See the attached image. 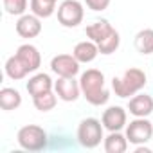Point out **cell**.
<instances>
[{"label": "cell", "mask_w": 153, "mask_h": 153, "mask_svg": "<svg viewBox=\"0 0 153 153\" xmlns=\"http://www.w3.org/2000/svg\"><path fill=\"white\" fill-rule=\"evenodd\" d=\"M79 85L85 99L94 106H101L110 99V92L105 88V76L97 68H88L87 72H83Z\"/></svg>", "instance_id": "obj_1"}, {"label": "cell", "mask_w": 153, "mask_h": 153, "mask_svg": "<svg viewBox=\"0 0 153 153\" xmlns=\"http://www.w3.org/2000/svg\"><path fill=\"white\" fill-rule=\"evenodd\" d=\"M144 85H146V74L140 68H128L123 74V78H114L112 81V88L119 97L135 96Z\"/></svg>", "instance_id": "obj_2"}, {"label": "cell", "mask_w": 153, "mask_h": 153, "mask_svg": "<svg viewBox=\"0 0 153 153\" xmlns=\"http://www.w3.org/2000/svg\"><path fill=\"white\" fill-rule=\"evenodd\" d=\"M103 123L94 119V117H88V119H83L79 123V128H78V140L83 148H96L101 144V139H103V128L101 126Z\"/></svg>", "instance_id": "obj_3"}, {"label": "cell", "mask_w": 153, "mask_h": 153, "mask_svg": "<svg viewBox=\"0 0 153 153\" xmlns=\"http://www.w3.org/2000/svg\"><path fill=\"white\" fill-rule=\"evenodd\" d=\"M18 144L29 151H40L47 146V133L36 124H27L18 130Z\"/></svg>", "instance_id": "obj_4"}, {"label": "cell", "mask_w": 153, "mask_h": 153, "mask_svg": "<svg viewBox=\"0 0 153 153\" xmlns=\"http://www.w3.org/2000/svg\"><path fill=\"white\" fill-rule=\"evenodd\" d=\"M85 11L78 0H65L58 7V22L63 27H78L83 22Z\"/></svg>", "instance_id": "obj_5"}, {"label": "cell", "mask_w": 153, "mask_h": 153, "mask_svg": "<svg viewBox=\"0 0 153 153\" xmlns=\"http://www.w3.org/2000/svg\"><path fill=\"white\" fill-rule=\"evenodd\" d=\"M151 135H153V124L144 117H137L126 128V139L131 144H144L151 139Z\"/></svg>", "instance_id": "obj_6"}, {"label": "cell", "mask_w": 153, "mask_h": 153, "mask_svg": "<svg viewBox=\"0 0 153 153\" xmlns=\"http://www.w3.org/2000/svg\"><path fill=\"white\" fill-rule=\"evenodd\" d=\"M51 68L59 78H74L79 72V61L74 58V54H58L52 58Z\"/></svg>", "instance_id": "obj_7"}, {"label": "cell", "mask_w": 153, "mask_h": 153, "mask_svg": "<svg viewBox=\"0 0 153 153\" xmlns=\"http://www.w3.org/2000/svg\"><path fill=\"white\" fill-rule=\"evenodd\" d=\"M54 90H56V96L59 99L70 103V101H76V99L79 97L81 85L76 81L74 78H59L54 83Z\"/></svg>", "instance_id": "obj_8"}, {"label": "cell", "mask_w": 153, "mask_h": 153, "mask_svg": "<svg viewBox=\"0 0 153 153\" xmlns=\"http://www.w3.org/2000/svg\"><path fill=\"white\" fill-rule=\"evenodd\" d=\"M101 123H103V126L108 131H119V130H123L124 124H126V112H124V108H121V106H110V108H106L103 112Z\"/></svg>", "instance_id": "obj_9"}, {"label": "cell", "mask_w": 153, "mask_h": 153, "mask_svg": "<svg viewBox=\"0 0 153 153\" xmlns=\"http://www.w3.org/2000/svg\"><path fill=\"white\" fill-rule=\"evenodd\" d=\"M16 33L22 38H34L42 33V24L36 15H22L16 22Z\"/></svg>", "instance_id": "obj_10"}, {"label": "cell", "mask_w": 153, "mask_h": 153, "mask_svg": "<svg viewBox=\"0 0 153 153\" xmlns=\"http://www.w3.org/2000/svg\"><path fill=\"white\" fill-rule=\"evenodd\" d=\"M16 56L20 58V61L25 65V68L29 72L38 70L40 65H42V56H40V52H38V49L34 45H29V43L20 45L18 51H16Z\"/></svg>", "instance_id": "obj_11"}, {"label": "cell", "mask_w": 153, "mask_h": 153, "mask_svg": "<svg viewBox=\"0 0 153 153\" xmlns=\"http://www.w3.org/2000/svg\"><path fill=\"white\" fill-rule=\"evenodd\" d=\"M128 110L135 117H148L153 112V97L148 94H139V96L130 99Z\"/></svg>", "instance_id": "obj_12"}, {"label": "cell", "mask_w": 153, "mask_h": 153, "mask_svg": "<svg viewBox=\"0 0 153 153\" xmlns=\"http://www.w3.org/2000/svg\"><path fill=\"white\" fill-rule=\"evenodd\" d=\"M72 54H74V58L78 59L79 63H90V61H94L96 56L99 54V47H97V43L92 42V40H88V42H79L78 45L74 47Z\"/></svg>", "instance_id": "obj_13"}, {"label": "cell", "mask_w": 153, "mask_h": 153, "mask_svg": "<svg viewBox=\"0 0 153 153\" xmlns=\"http://www.w3.org/2000/svg\"><path fill=\"white\" fill-rule=\"evenodd\" d=\"M52 79L49 78V74H36L27 81V92L34 97V96H40V94H45V92H51L52 90Z\"/></svg>", "instance_id": "obj_14"}, {"label": "cell", "mask_w": 153, "mask_h": 153, "mask_svg": "<svg viewBox=\"0 0 153 153\" xmlns=\"http://www.w3.org/2000/svg\"><path fill=\"white\" fill-rule=\"evenodd\" d=\"M20 105H22V96H20L18 90L9 88V87L0 90V108L2 110H6V112L16 110Z\"/></svg>", "instance_id": "obj_15"}, {"label": "cell", "mask_w": 153, "mask_h": 153, "mask_svg": "<svg viewBox=\"0 0 153 153\" xmlns=\"http://www.w3.org/2000/svg\"><path fill=\"white\" fill-rule=\"evenodd\" d=\"M112 31H114V27H112L106 20H99V22H94V24H90V25L87 27V36H88L92 42L99 43V42H101L103 38H106Z\"/></svg>", "instance_id": "obj_16"}, {"label": "cell", "mask_w": 153, "mask_h": 153, "mask_svg": "<svg viewBox=\"0 0 153 153\" xmlns=\"http://www.w3.org/2000/svg\"><path fill=\"white\" fill-rule=\"evenodd\" d=\"M128 148V139L123 137L119 131H110L105 139V151L106 153H124Z\"/></svg>", "instance_id": "obj_17"}, {"label": "cell", "mask_w": 153, "mask_h": 153, "mask_svg": "<svg viewBox=\"0 0 153 153\" xmlns=\"http://www.w3.org/2000/svg\"><path fill=\"white\" fill-rule=\"evenodd\" d=\"M135 49L140 54H151L153 52V29H142L135 34Z\"/></svg>", "instance_id": "obj_18"}, {"label": "cell", "mask_w": 153, "mask_h": 153, "mask_svg": "<svg viewBox=\"0 0 153 153\" xmlns=\"http://www.w3.org/2000/svg\"><path fill=\"white\" fill-rule=\"evenodd\" d=\"M6 74L9 76L11 79L18 81V79H24V78H25V76L29 74V70H27L25 65L20 61V58L15 54V56H11V58L6 61Z\"/></svg>", "instance_id": "obj_19"}, {"label": "cell", "mask_w": 153, "mask_h": 153, "mask_svg": "<svg viewBox=\"0 0 153 153\" xmlns=\"http://www.w3.org/2000/svg\"><path fill=\"white\" fill-rule=\"evenodd\" d=\"M56 9V2L52 0H31V11L38 18H49Z\"/></svg>", "instance_id": "obj_20"}, {"label": "cell", "mask_w": 153, "mask_h": 153, "mask_svg": "<svg viewBox=\"0 0 153 153\" xmlns=\"http://www.w3.org/2000/svg\"><path fill=\"white\" fill-rule=\"evenodd\" d=\"M33 103H34L36 110H40V112H49V110H52V108L56 106L58 97H56V96L52 94V90H51V92L34 96V97H33Z\"/></svg>", "instance_id": "obj_21"}, {"label": "cell", "mask_w": 153, "mask_h": 153, "mask_svg": "<svg viewBox=\"0 0 153 153\" xmlns=\"http://www.w3.org/2000/svg\"><path fill=\"white\" fill-rule=\"evenodd\" d=\"M119 42H121L119 33L114 29L106 38H103V40L97 43L99 52H101V54H112V52H115V51H117V47H119Z\"/></svg>", "instance_id": "obj_22"}, {"label": "cell", "mask_w": 153, "mask_h": 153, "mask_svg": "<svg viewBox=\"0 0 153 153\" xmlns=\"http://www.w3.org/2000/svg\"><path fill=\"white\" fill-rule=\"evenodd\" d=\"M4 9L7 15L22 16L27 9V0H4Z\"/></svg>", "instance_id": "obj_23"}, {"label": "cell", "mask_w": 153, "mask_h": 153, "mask_svg": "<svg viewBox=\"0 0 153 153\" xmlns=\"http://www.w3.org/2000/svg\"><path fill=\"white\" fill-rule=\"evenodd\" d=\"M87 6L92 11H105L110 6V0H87Z\"/></svg>", "instance_id": "obj_24"}, {"label": "cell", "mask_w": 153, "mask_h": 153, "mask_svg": "<svg viewBox=\"0 0 153 153\" xmlns=\"http://www.w3.org/2000/svg\"><path fill=\"white\" fill-rule=\"evenodd\" d=\"M52 2H58V0H52Z\"/></svg>", "instance_id": "obj_25"}]
</instances>
